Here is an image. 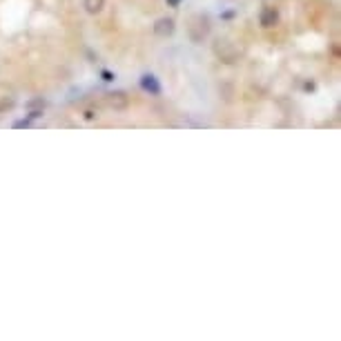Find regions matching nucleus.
Here are the masks:
<instances>
[{"label":"nucleus","mask_w":341,"mask_h":341,"mask_svg":"<svg viewBox=\"0 0 341 341\" xmlns=\"http://www.w3.org/2000/svg\"><path fill=\"white\" fill-rule=\"evenodd\" d=\"M101 78H103L105 83H112V81L116 78V74H114V72H110V69H103V72H101Z\"/></svg>","instance_id":"obj_9"},{"label":"nucleus","mask_w":341,"mask_h":341,"mask_svg":"<svg viewBox=\"0 0 341 341\" xmlns=\"http://www.w3.org/2000/svg\"><path fill=\"white\" fill-rule=\"evenodd\" d=\"M11 107H14V96H2L0 98V114L7 112V110H11Z\"/></svg>","instance_id":"obj_8"},{"label":"nucleus","mask_w":341,"mask_h":341,"mask_svg":"<svg viewBox=\"0 0 341 341\" xmlns=\"http://www.w3.org/2000/svg\"><path fill=\"white\" fill-rule=\"evenodd\" d=\"M259 23H261V27H265V29L277 27L279 25V11L274 9V7H263V11H261V16H259Z\"/></svg>","instance_id":"obj_5"},{"label":"nucleus","mask_w":341,"mask_h":341,"mask_svg":"<svg viewBox=\"0 0 341 341\" xmlns=\"http://www.w3.org/2000/svg\"><path fill=\"white\" fill-rule=\"evenodd\" d=\"M83 7L87 14H101L105 7V0H83Z\"/></svg>","instance_id":"obj_7"},{"label":"nucleus","mask_w":341,"mask_h":341,"mask_svg":"<svg viewBox=\"0 0 341 341\" xmlns=\"http://www.w3.org/2000/svg\"><path fill=\"white\" fill-rule=\"evenodd\" d=\"M154 34L156 36H172L174 34V20L172 18H159L154 23Z\"/></svg>","instance_id":"obj_6"},{"label":"nucleus","mask_w":341,"mask_h":341,"mask_svg":"<svg viewBox=\"0 0 341 341\" xmlns=\"http://www.w3.org/2000/svg\"><path fill=\"white\" fill-rule=\"evenodd\" d=\"M103 105L110 107V110H127L130 107V96H127L125 91H110V94H105L103 96Z\"/></svg>","instance_id":"obj_2"},{"label":"nucleus","mask_w":341,"mask_h":341,"mask_svg":"<svg viewBox=\"0 0 341 341\" xmlns=\"http://www.w3.org/2000/svg\"><path fill=\"white\" fill-rule=\"evenodd\" d=\"M188 34L194 43H201V40L210 34V20H207V16H203V14L192 16L188 23Z\"/></svg>","instance_id":"obj_1"},{"label":"nucleus","mask_w":341,"mask_h":341,"mask_svg":"<svg viewBox=\"0 0 341 341\" xmlns=\"http://www.w3.org/2000/svg\"><path fill=\"white\" fill-rule=\"evenodd\" d=\"M181 2H183V0H168V5H170V7H178Z\"/></svg>","instance_id":"obj_12"},{"label":"nucleus","mask_w":341,"mask_h":341,"mask_svg":"<svg viewBox=\"0 0 341 341\" xmlns=\"http://www.w3.org/2000/svg\"><path fill=\"white\" fill-rule=\"evenodd\" d=\"M214 52H216V56L221 58V60H226V63H234L236 56H239V52L232 47V43H227V40H221V38L214 43Z\"/></svg>","instance_id":"obj_3"},{"label":"nucleus","mask_w":341,"mask_h":341,"mask_svg":"<svg viewBox=\"0 0 341 341\" xmlns=\"http://www.w3.org/2000/svg\"><path fill=\"white\" fill-rule=\"evenodd\" d=\"M96 116H98V114H96V112H94V110H87V112H85V118H87V120L96 118Z\"/></svg>","instance_id":"obj_11"},{"label":"nucleus","mask_w":341,"mask_h":341,"mask_svg":"<svg viewBox=\"0 0 341 341\" xmlns=\"http://www.w3.org/2000/svg\"><path fill=\"white\" fill-rule=\"evenodd\" d=\"M141 87L147 91L149 96H159L161 94V83L154 74H143V76H141Z\"/></svg>","instance_id":"obj_4"},{"label":"nucleus","mask_w":341,"mask_h":341,"mask_svg":"<svg viewBox=\"0 0 341 341\" xmlns=\"http://www.w3.org/2000/svg\"><path fill=\"white\" fill-rule=\"evenodd\" d=\"M14 127H31V120H29L27 116H25L23 120H16V123H14Z\"/></svg>","instance_id":"obj_10"}]
</instances>
